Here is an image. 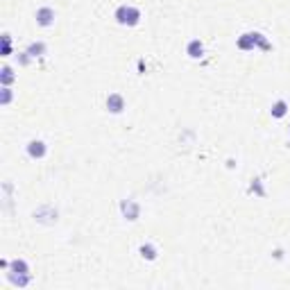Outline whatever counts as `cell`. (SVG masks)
<instances>
[{
    "instance_id": "cell-1",
    "label": "cell",
    "mask_w": 290,
    "mask_h": 290,
    "mask_svg": "<svg viewBox=\"0 0 290 290\" xmlns=\"http://www.w3.org/2000/svg\"><path fill=\"white\" fill-rule=\"evenodd\" d=\"M238 50H254V48H261V50H272L270 39L261 32H247L243 36H238L236 41Z\"/></svg>"
},
{
    "instance_id": "cell-2",
    "label": "cell",
    "mask_w": 290,
    "mask_h": 290,
    "mask_svg": "<svg viewBox=\"0 0 290 290\" xmlns=\"http://www.w3.org/2000/svg\"><path fill=\"white\" fill-rule=\"evenodd\" d=\"M113 18L118 25H125V27H136L141 23V9L136 5H120L113 14Z\"/></svg>"
},
{
    "instance_id": "cell-3",
    "label": "cell",
    "mask_w": 290,
    "mask_h": 290,
    "mask_svg": "<svg viewBox=\"0 0 290 290\" xmlns=\"http://www.w3.org/2000/svg\"><path fill=\"white\" fill-rule=\"evenodd\" d=\"M34 18H36V25L39 27H53L54 25V18H57V14H54L53 7H39L36 12H34Z\"/></svg>"
},
{
    "instance_id": "cell-4",
    "label": "cell",
    "mask_w": 290,
    "mask_h": 290,
    "mask_svg": "<svg viewBox=\"0 0 290 290\" xmlns=\"http://www.w3.org/2000/svg\"><path fill=\"white\" fill-rule=\"evenodd\" d=\"M120 213H123L125 220L136 222V220L141 218V204L136 202V199H123V202H120Z\"/></svg>"
},
{
    "instance_id": "cell-5",
    "label": "cell",
    "mask_w": 290,
    "mask_h": 290,
    "mask_svg": "<svg viewBox=\"0 0 290 290\" xmlns=\"http://www.w3.org/2000/svg\"><path fill=\"white\" fill-rule=\"evenodd\" d=\"M57 218H59V213H57V209L50 206V204H43V206H39V209L34 211V220L46 222V224H54L57 222Z\"/></svg>"
},
{
    "instance_id": "cell-6",
    "label": "cell",
    "mask_w": 290,
    "mask_h": 290,
    "mask_svg": "<svg viewBox=\"0 0 290 290\" xmlns=\"http://www.w3.org/2000/svg\"><path fill=\"white\" fill-rule=\"evenodd\" d=\"M25 152H27V157H32V159H46V154H48V145H46V141L32 139L30 143L25 145Z\"/></svg>"
},
{
    "instance_id": "cell-7",
    "label": "cell",
    "mask_w": 290,
    "mask_h": 290,
    "mask_svg": "<svg viewBox=\"0 0 290 290\" xmlns=\"http://www.w3.org/2000/svg\"><path fill=\"white\" fill-rule=\"evenodd\" d=\"M105 105H107V111L109 113H123L127 102H125V98H123V93H109Z\"/></svg>"
},
{
    "instance_id": "cell-8",
    "label": "cell",
    "mask_w": 290,
    "mask_h": 290,
    "mask_svg": "<svg viewBox=\"0 0 290 290\" xmlns=\"http://www.w3.org/2000/svg\"><path fill=\"white\" fill-rule=\"evenodd\" d=\"M186 54H188L191 59H202V57H204V43L199 39H191L186 43Z\"/></svg>"
},
{
    "instance_id": "cell-9",
    "label": "cell",
    "mask_w": 290,
    "mask_h": 290,
    "mask_svg": "<svg viewBox=\"0 0 290 290\" xmlns=\"http://www.w3.org/2000/svg\"><path fill=\"white\" fill-rule=\"evenodd\" d=\"M7 279H9V284L16 286V288H27V286L32 284V272H27V274H9L7 272Z\"/></svg>"
},
{
    "instance_id": "cell-10",
    "label": "cell",
    "mask_w": 290,
    "mask_h": 290,
    "mask_svg": "<svg viewBox=\"0 0 290 290\" xmlns=\"http://www.w3.org/2000/svg\"><path fill=\"white\" fill-rule=\"evenodd\" d=\"M7 272H9V274H27V272H30V265H27L25 258H12Z\"/></svg>"
},
{
    "instance_id": "cell-11",
    "label": "cell",
    "mask_w": 290,
    "mask_h": 290,
    "mask_svg": "<svg viewBox=\"0 0 290 290\" xmlns=\"http://www.w3.org/2000/svg\"><path fill=\"white\" fill-rule=\"evenodd\" d=\"M288 109H290V107H288L286 100H277V102L270 107V116H272V118H277V120H281V118L288 116Z\"/></svg>"
},
{
    "instance_id": "cell-12",
    "label": "cell",
    "mask_w": 290,
    "mask_h": 290,
    "mask_svg": "<svg viewBox=\"0 0 290 290\" xmlns=\"http://www.w3.org/2000/svg\"><path fill=\"white\" fill-rule=\"evenodd\" d=\"M46 50H48V46L43 43V41H32V43L25 48V53L30 54L32 59H39V57H43V54H46Z\"/></svg>"
},
{
    "instance_id": "cell-13",
    "label": "cell",
    "mask_w": 290,
    "mask_h": 290,
    "mask_svg": "<svg viewBox=\"0 0 290 290\" xmlns=\"http://www.w3.org/2000/svg\"><path fill=\"white\" fill-rule=\"evenodd\" d=\"M139 254H141V258H145V261H157L159 250H157V245L154 243H143L139 247Z\"/></svg>"
},
{
    "instance_id": "cell-14",
    "label": "cell",
    "mask_w": 290,
    "mask_h": 290,
    "mask_svg": "<svg viewBox=\"0 0 290 290\" xmlns=\"http://www.w3.org/2000/svg\"><path fill=\"white\" fill-rule=\"evenodd\" d=\"M14 82H16V72H14V68L9 66V64H5V66L0 68V84H2V86H12Z\"/></svg>"
},
{
    "instance_id": "cell-15",
    "label": "cell",
    "mask_w": 290,
    "mask_h": 290,
    "mask_svg": "<svg viewBox=\"0 0 290 290\" xmlns=\"http://www.w3.org/2000/svg\"><path fill=\"white\" fill-rule=\"evenodd\" d=\"M250 195H256V198H265V186H263V179L261 177H254L250 181V188H247Z\"/></svg>"
},
{
    "instance_id": "cell-16",
    "label": "cell",
    "mask_w": 290,
    "mask_h": 290,
    "mask_svg": "<svg viewBox=\"0 0 290 290\" xmlns=\"http://www.w3.org/2000/svg\"><path fill=\"white\" fill-rule=\"evenodd\" d=\"M0 43H2V46H0V54H2V57H9V54H12V36L5 32L0 36Z\"/></svg>"
},
{
    "instance_id": "cell-17",
    "label": "cell",
    "mask_w": 290,
    "mask_h": 290,
    "mask_svg": "<svg viewBox=\"0 0 290 290\" xmlns=\"http://www.w3.org/2000/svg\"><path fill=\"white\" fill-rule=\"evenodd\" d=\"M14 93H12V86H2V91H0V105L7 107L9 102H12Z\"/></svg>"
},
{
    "instance_id": "cell-18",
    "label": "cell",
    "mask_w": 290,
    "mask_h": 290,
    "mask_svg": "<svg viewBox=\"0 0 290 290\" xmlns=\"http://www.w3.org/2000/svg\"><path fill=\"white\" fill-rule=\"evenodd\" d=\"M30 61H32V57H30V54L23 50V53L18 54V64H20V66H30Z\"/></svg>"
},
{
    "instance_id": "cell-19",
    "label": "cell",
    "mask_w": 290,
    "mask_h": 290,
    "mask_svg": "<svg viewBox=\"0 0 290 290\" xmlns=\"http://www.w3.org/2000/svg\"><path fill=\"white\" fill-rule=\"evenodd\" d=\"M272 256L277 258V261H281V258H284V250H274L272 252Z\"/></svg>"
},
{
    "instance_id": "cell-20",
    "label": "cell",
    "mask_w": 290,
    "mask_h": 290,
    "mask_svg": "<svg viewBox=\"0 0 290 290\" xmlns=\"http://www.w3.org/2000/svg\"><path fill=\"white\" fill-rule=\"evenodd\" d=\"M0 268H2V270H9V261H7V258H2V261H0Z\"/></svg>"
},
{
    "instance_id": "cell-21",
    "label": "cell",
    "mask_w": 290,
    "mask_h": 290,
    "mask_svg": "<svg viewBox=\"0 0 290 290\" xmlns=\"http://www.w3.org/2000/svg\"><path fill=\"white\" fill-rule=\"evenodd\" d=\"M145 68H147V66H145V61H143V59H139V72H141V75L145 72Z\"/></svg>"
},
{
    "instance_id": "cell-22",
    "label": "cell",
    "mask_w": 290,
    "mask_h": 290,
    "mask_svg": "<svg viewBox=\"0 0 290 290\" xmlns=\"http://www.w3.org/2000/svg\"><path fill=\"white\" fill-rule=\"evenodd\" d=\"M288 136H290V127H288Z\"/></svg>"
}]
</instances>
